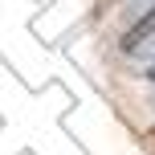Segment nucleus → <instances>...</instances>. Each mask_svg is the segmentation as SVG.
Wrapping results in <instances>:
<instances>
[{
  "instance_id": "1",
  "label": "nucleus",
  "mask_w": 155,
  "mask_h": 155,
  "mask_svg": "<svg viewBox=\"0 0 155 155\" xmlns=\"http://www.w3.org/2000/svg\"><path fill=\"white\" fill-rule=\"evenodd\" d=\"M151 33H155V4H151L147 12H143L139 21L131 25V33L123 37V49H127V53H139V49H143V41H147Z\"/></svg>"
},
{
  "instance_id": "2",
  "label": "nucleus",
  "mask_w": 155,
  "mask_h": 155,
  "mask_svg": "<svg viewBox=\"0 0 155 155\" xmlns=\"http://www.w3.org/2000/svg\"><path fill=\"white\" fill-rule=\"evenodd\" d=\"M147 78H151V82H155V61H151V70H147Z\"/></svg>"
}]
</instances>
